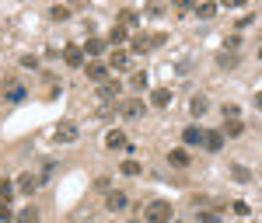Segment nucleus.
I'll use <instances>...</instances> for the list:
<instances>
[{"label":"nucleus","instance_id":"obj_1","mask_svg":"<svg viewBox=\"0 0 262 223\" xmlns=\"http://www.w3.org/2000/svg\"><path fill=\"white\" fill-rule=\"evenodd\" d=\"M143 220H147V223H168V220H171V203H168V199H154V203H147Z\"/></svg>","mask_w":262,"mask_h":223},{"label":"nucleus","instance_id":"obj_2","mask_svg":"<svg viewBox=\"0 0 262 223\" xmlns=\"http://www.w3.org/2000/svg\"><path fill=\"white\" fill-rule=\"evenodd\" d=\"M56 143H74L77 140V122H70V119H63V122H56Z\"/></svg>","mask_w":262,"mask_h":223},{"label":"nucleus","instance_id":"obj_3","mask_svg":"<svg viewBox=\"0 0 262 223\" xmlns=\"http://www.w3.org/2000/svg\"><path fill=\"white\" fill-rule=\"evenodd\" d=\"M203 136H206V129H200V126L182 129V143H185V146H203Z\"/></svg>","mask_w":262,"mask_h":223},{"label":"nucleus","instance_id":"obj_4","mask_svg":"<svg viewBox=\"0 0 262 223\" xmlns=\"http://www.w3.org/2000/svg\"><path fill=\"white\" fill-rule=\"evenodd\" d=\"M119 112L126 115V119H137V115H143V112H147V105H143L140 98H129V102L119 105Z\"/></svg>","mask_w":262,"mask_h":223},{"label":"nucleus","instance_id":"obj_5","mask_svg":"<svg viewBox=\"0 0 262 223\" xmlns=\"http://www.w3.org/2000/svg\"><path fill=\"white\" fill-rule=\"evenodd\" d=\"M105 146H108V150H126L129 140H126V133H122V129H112V133H105Z\"/></svg>","mask_w":262,"mask_h":223},{"label":"nucleus","instance_id":"obj_6","mask_svg":"<svg viewBox=\"0 0 262 223\" xmlns=\"http://www.w3.org/2000/svg\"><path fill=\"white\" fill-rule=\"evenodd\" d=\"M84 73H88L91 81H98V84L108 81V66H105V63H88V66H84Z\"/></svg>","mask_w":262,"mask_h":223},{"label":"nucleus","instance_id":"obj_7","mask_svg":"<svg viewBox=\"0 0 262 223\" xmlns=\"http://www.w3.org/2000/svg\"><path fill=\"white\" fill-rule=\"evenodd\" d=\"M119 94H122V84H119V81H105V84L98 87V98H101V102H108V98H119Z\"/></svg>","mask_w":262,"mask_h":223},{"label":"nucleus","instance_id":"obj_8","mask_svg":"<svg viewBox=\"0 0 262 223\" xmlns=\"http://www.w3.org/2000/svg\"><path fill=\"white\" fill-rule=\"evenodd\" d=\"M63 60H67V66H84V49L81 45H67Z\"/></svg>","mask_w":262,"mask_h":223},{"label":"nucleus","instance_id":"obj_9","mask_svg":"<svg viewBox=\"0 0 262 223\" xmlns=\"http://www.w3.org/2000/svg\"><path fill=\"white\" fill-rule=\"evenodd\" d=\"M150 105H154V108H168V105H171V91H168V87L150 91Z\"/></svg>","mask_w":262,"mask_h":223},{"label":"nucleus","instance_id":"obj_10","mask_svg":"<svg viewBox=\"0 0 262 223\" xmlns=\"http://www.w3.org/2000/svg\"><path fill=\"white\" fill-rule=\"evenodd\" d=\"M203 146H206V150H221V146H224V133H217V129H206Z\"/></svg>","mask_w":262,"mask_h":223},{"label":"nucleus","instance_id":"obj_11","mask_svg":"<svg viewBox=\"0 0 262 223\" xmlns=\"http://www.w3.org/2000/svg\"><path fill=\"white\" fill-rule=\"evenodd\" d=\"M168 164H171V167H189V150H171V154H168Z\"/></svg>","mask_w":262,"mask_h":223},{"label":"nucleus","instance_id":"obj_12","mask_svg":"<svg viewBox=\"0 0 262 223\" xmlns=\"http://www.w3.org/2000/svg\"><path fill=\"white\" fill-rule=\"evenodd\" d=\"M105 206H108L112 213H119V209H126V195H122V192H108V199H105Z\"/></svg>","mask_w":262,"mask_h":223},{"label":"nucleus","instance_id":"obj_13","mask_svg":"<svg viewBox=\"0 0 262 223\" xmlns=\"http://www.w3.org/2000/svg\"><path fill=\"white\" fill-rule=\"evenodd\" d=\"M35 185H39V182H35L32 175H21V178H18V192H21V195H32V192H35Z\"/></svg>","mask_w":262,"mask_h":223},{"label":"nucleus","instance_id":"obj_14","mask_svg":"<svg viewBox=\"0 0 262 223\" xmlns=\"http://www.w3.org/2000/svg\"><path fill=\"white\" fill-rule=\"evenodd\" d=\"M189 112H192V119H200L203 112H206V98H203V94H192V102H189Z\"/></svg>","mask_w":262,"mask_h":223},{"label":"nucleus","instance_id":"obj_15","mask_svg":"<svg viewBox=\"0 0 262 223\" xmlns=\"http://www.w3.org/2000/svg\"><path fill=\"white\" fill-rule=\"evenodd\" d=\"M98 53H105V42L101 39H88L84 42V56H98Z\"/></svg>","mask_w":262,"mask_h":223},{"label":"nucleus","instance_id":"obj_16","mask_svg":"<svg viewBox=\"0 0 262 223\" xmlns=\"http://www.w3.org/2000/svg\"><path fill=\"white\" fill-rule=\"evenodd\" d=\"M112 66H116V70H126V66H129V53L116 49V53H112Z\"/></svg>","mask_w":262,"mask_h":223},{"label":"nucleus","instance_id":"obj_17","mask_svg":"<svg viewBox=\"0 0 262 223\" xmlns=\"http://www.w3.org/2000/svg\"><path fill=\"white\" fill-rule=\"evenodd\" d=\"M231 178L234 182H252V171H245L242 164H231Z\"/></svg>","mask_w":262,"mask_h":223},{"label":"nucleus","instance_id":"obj_18","mask_svg":"<svg viewBox=\"0 0 262 223\" xmlns=\"http://www.w3.org/2000/svg\"><path fill=\"white\" fill-rule=\"evenodd\" d=\"M245 133V126H242V119H231L227 126H224V136H242Z\"/></svg>","mask_w":262,"mask_h":223},{"label":"nucleus","instance_id":"obj_19","mask_svg":"<svg viewBox=\"0 0 262 223\" xmlns=\"http://www.w3.org/2000/svg\"><path fill=\"white\" fill-rule=\"evenodd\" d=\"M18 220L21 223H35V220H39V209H35V206H25V209L18 213Z\"/></svg>","mask_w":262,"mask_h":223},{"label":"nucleus","instance_id":"obj_20","mask_svg":"<svg viewBox=\"0 0 262 223\" xmlns=\"http://www.w3.org/2000/svg\"><path fill=\"white\" fill-rule=\"evenodd\" d=\"M126 35H129V32H126L122 24H116V28L108 32V42H112V45H119V42H126Z\"/></svg>","mask_w":262,"mask_h":223},{"label":"nucleus","instance_id":"obj_21","mask_svg":"<svg viewBox=\"0 0 262 223\" xmlns=\"http://www.w3.org/2000/svg\"><path fill=\"white\" fill-rule=\"evenodd\" d=\"M11 195H14V185L7 182V178H0V203H7Z\"/></svg>","mask_w":262,"mask_h":223},{"label":"nucleus","instance_id":"obj_22","mask_svg":"<svg viewBox=\"0 0 262 223\" xmlns=\"http://www.w3.org/2000/svg\"><path fill=\"white\" fill-rule=\"evenodd\" d=\"M129 87H133V91H143V87H147V73H133V77H129Z\"/></svg>","mask_w":262,"mask_h":223},{"label":"nucleus","instance_id":"obj_23","mask_svg":"<svg viewBox=\"0 0 262 223\" xmlns=\"http://www.w3.org/2000/svg\"><path fill=\"white\" fill-rule=\"evenodd\" d=\"M217 14V4H200L196 7V18H213Z\"/></svg>","mask_w":262,"mask_h":223},{"label":"nucleus","instance_id":"obj_24","mask_svg":"<svg viewBox=\"0 0 262 223\" xmlns=\"http://www.w3.org/2000/svg\"><path fill=\"white\" fill-rule=\"evenodd\" d=\"M119 171L133 178V175H140V164H137V161H122V164H119Z\"/></svg>","mask_w":262,"mask_h":223},{"label":"nucleus","instance_id":"obj_25","mask_svg":"<svg viewBox=\"0 0 262 223\" xmlns=\"http://www.w3.org/2000/svg\"><path fill=\"white\" fill-rule=\"evenodd\" d=\"M143 49H150V39L147 35H133V53H143Z\"/></svg>","mask_w":262,"mask_h":223},{"label":"nucleus","instance_id":"obj_26","mask_svg":"<svg viewBox=\"0 0 262 223\" xmlns=\"http://www.w3.org/2000/svg\"><path fill=\"white\" fill-rule=\"evenodd\" d=\"M14 220V213H11V206L7 203H0V223H11Z\"/></svg>","mask_w":262,"mask_h":223},{"label":"nucleus","instance_id":"obj_27","mask_svg":"<svg viewBox=\"0 0 262 223\" xmlns=\"http://www.w3.org/2000/svg\"><path fill=\"white\" fill-rule=\"evenodd\" d=\"M224 115H227V122H231V119L242 115V108H238V105H224Z\"/></svg>","mask_w":262,"mask_h":223},{"label":"nucleus","instance_id":"obj_28","mask_svg":"<svg viewBox=\"0 0 262 223\" xmlns=\"http://www.w3.org/2000/svg\"><path fill=\"white\" fill-rule=\"evenodd\" d=\"M221 66H234V63H238V56H234V53H221Z\"/></svg>","mask_w":262,"mask_h":223},{"label":"nucleus","instance_id":"obj_29","mask_svg":"<svg viewBox=\"0 0 262 223\" xmlns=\"http://www.w3.org/2000/svg\"><path fill=\"white\" fill-rule=\"evenodd\" d=\"M53 18L63 21V18H70V7H53Z\"/></svg>","mask_w":262,"mask_h":223},{"label":"nucleus","instance_id":"obj_30","mask_svg":"<svg viewBox=\"0 0 262 223\" xmlns=\"http://www.w3.org/2000/svg\"><path fill=\"white\" fill-rule=\"evenodd\" d=\"M119 21H122V24H133V21H137V11H122Z\"/></svg>","mask_w":262,"mask_h":223},{"label":"nucleus","instance_id":"obj_31","mask_svg":"<svg viewBox=\"0 0 262 223\" xmlns=\"http://www.w3.org/2000/svg\"><path fill=\"white\" fill-rule=\"evenodd\" d=\"M21 66H28V70H35V66H39V60H35V56H21Z\"/></svg>","mask_w":262,"mask_h":223},{"label":"nucleus","instance_id":"obj_32","mask_svg":"<svg viewBox=\"0 0 262 223\" xmlns=\"http://www.w3.org/2000/svg\"><path fill=\"white\" fill-rule=\"evenodd\" d=\"M7 98H11V102H18V98H25V91H21V87H11V91H7Z\"/></svg>","mask_w":262,"mask_h":223},{"label":"nucleus","instance_id":"obj_33","mask_svg":"<svg viewBox=\"0 0 262 223\" xmlns=\"http://www.w3.org/2000/svg\"><path fill=\"white\" fill-rule=\"evenodd\" d=\"M203 223H221V216H217V213H206V216H203Z\"/></svg>","mask_w":262,"mask_h":223},{"label":"nucleus","instance_id":"obj_34","mask_svg":"<svg viewBox=\"0 0 262 223\" xmlns=\"http://www.w3.org/2000/svg\"><path fill=\"white\" fill-rule=\"evenodd\" d=\"M255 108H259V112H262V91H259V94H255Z\"/></svg>","mask_w":262,"mask_h":223},{"label":"nucleus","instance_id":"obj_35","mask_svg":"<svg viewBox=\"0 0 262 223\" xmlns=\"http://www.w3.org/2000/svg\"><path fill=\"white\" fill-rule=\"evenodd\" d=\"M259 60H262V49H259Z\"/></svg>","mask_w":262,"mask_h":223}]
</instances>
